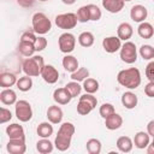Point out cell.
I'll return each mask as SVG.
<instances>
[{"instance_id": "cell-28", "label": "cell", "mask_w": 154, "mask_h": 154, "mask_svg": "<svg viewBox=\"0 0 154 154\" xmlns=\"http://www.w3.org/2000/svg\"><path fill=\"white\" fill-rule=\"evenodd\" d=\"M37 135L41 137V138H48L49 136L53 135V125L52 123L49 122H43L41 124H38L37 126Z\"/></svg>"}, {"instance_id": "cell-41", "label": "cell", "mask_w": 154, "mask_h": 154, "mask_svg": "<svg viewBox=\"0 0 154 154\" xmlns=\"http://www.w3.org/2000/svg\"><path fill=\"white\" fill-rule=\"evenodd\" d=\"M34 45H35L36 52H41L47 47V40L43 36H38V37H36V41Z\"/></svg>"}, {"instance_id": "cell-32", "label": "cell", "mask_w": 154, "mask_h": 154, "mask_svg": "<svg viewBox=\"0 0 154 154\" xmlns=\"http://www.w3.org/2000/svg\"><path fill=\"white\" fill-rule=\"evenodd\" d=\"M17 88L20 90V91H29L32 87V79L30 76H24V77H20L17 83H16Z\"/></svg>"}, {"instance_id": "cell-36", "label": "cell", "mask_w": 154, "mask_h": 154, "mask_svg": "<svg viewBox=\"0 0 154 154\" xmlns=\"http://www.w3.org/2000/svg\"><path fill=\"white\" fill-rule=\"evenodd\" d=\"M76 16H77L78 22H81V23H87L88 20H90V13H89L88 5L79 7L78 11H77V13H76Z\"/></svg>"}, {"instance_id": "cell-20", "label": "cell", "mask_w": 154, "mask_h": 154, "mask_svg": "<svg viewBox=\"0 0 154 154\" xmlns=\"http://www.w3.org/2000/svg\"><path fill=\"white\" fill-rule=\"evenodd\" d=\"M137 102H138V99H137V95L132 91H126L122 95V103L125 108L128 109H132L137 106Z\"/></svg>"}, {"instance_id": "cell-2", "label": "cell", "mask_w": 154, "mask_h": 154, "mask_svg": "<svg viewBox=\"0 0 154 154\" xmlns=\"http://www.w3.org/2000/svg\"><path fill=\"white\" fill-rule=\"evenodd\" d=\"M117 81L120 85L128 89H136L141 84V73L140 70L136 67L125 69L118 72Z\"/></svg>"}, {"instance_id": "cell-30", "label": "cell", "mask_w": 154, "mask_h": 154, "mask_svg": "<svg viewBox=\"0 0 154 154\" xmlns=\"http://www.w3.org/2000/svg\"><path fill=\"white\" fill-rule=\"evenodd\" d=\"M78 43L82 47H90L94 45V35L90 31H83L78 36Z\"/></svg>"}, {"instance_id": "cell-21", "label": "cell", "mask_w": 154, "mask_h": 154, "mask_svg": "<svg viewBox=\"0 0 154 154\" xmlns=\"http://www.w3.org/2000/svg\"><path fill=\"white\" fill-rule=\"evenodd\" d=\"M0 100L4 105H13L17 102V94L11 88H4L0 93Z\"/></svg>"}, {"instance_id": "cell-9", "label": "cell", "mask_w": 154, "mask_h": 154, "mask_svg": "<svg viewBox=\"0 0 154 154\" xmlns=\"http://www.w3.org/2000/svg\"><path fill=\"white\" fill-rule=\"evenodd\" d=\"M58 46H59L60 52H63L65 54L71 53L75 49V46H76V37H75V35L71 34V32L61 34L59 36V38H58Z\"/></svg>"}, {"instance_id": "cell-6", "label": "cell", "mask_w": 154, "mask_h": 154, "mask_svg": "<svg viewBox=\"0 0 154 154\" xmlns=\"http://www.w3.org/2000/svg\"><path fill=\"white\" fill-rule=\"evenodd\" d=\"M14 112H16V117L18 118V120L26 123L32 118V109H31V105L26 101V100H19L14 103Z\"/></svg>"}, {"instance_id": "cell-42", "label": "cell", "mask_w": 154, "mask_h": 154, "mask_svg": "<svg viewBox=\"0 0 154 154\" xmlns=\"http://www.w3.org/2000/svg\"><path fill=\"white\" fill-rule=\"evenodd\" d=\"M146 76L150 82H154V61H150L146 66Z\"/></svg>"}, {"instance_id": "cell-26", "label": "cell", "mask_w": 154, "mask_h": 154, "mask_svg": "<svg viewBox=\"0 0 154 154\" xmlns=\"http://www.w3.org/2000/svg\"><path fill=\"white\" fill-rule=\"evenodd\" d=\"M17 77L16 75L11 72H2L0 75V87L1 88H10L17 83Z\"/></svg>"}, {"instance_id": "cell-10", "label": "cell", "mask_w": 154, "mask_h": 154, "mask_svg": "<svg viewBox=\"0 0 154 154\" xmlns=\"http://www.w3.org/2000/svg\"><path fill=\"white\" fill-rule=\"evenodd\" d=\"M6 149L10 154H24L26 150L25 138H10Z\"/></svg>"}, {"instance_id": "cell-16", "label": "cell", "mask_w": 154, "mask_h": 154, "mask_svg": "<svg viewBox=\"0 0 154 154\" xmlns=\"http://www.w3.org/2000/svg\"><path fill=\"white\" fill-rule=\"evenodd\" d=\"M125 1L124 0H102V6L109 13H118L123 10Z\"/></svg>"}, {"instance_id": "cell-15", "label": "cell", "mask_w": 154, "mask_h": 154, "mask_svg": "<svg viewBox=\"0 0 154 154\" xmlns=\"http://www.w3.org/2000/svg\"><path fill=\"white\" fill-rule=\"evenodd\" d=\"M63 117H64V113H63V109L59 106L53 105V106L48 107V109H47L48 122H51L52 124H59L63 120Z\"/></svg>"}, {"instance_id": "cell-7", "label": "cell", "mask_w": 154, "mask_h": 154, "mask_svg": "<svg viewBox=\"0 0 154 154\" xmlns=\"http://www.w3.org/2000/svg\"><path fill=\"white\" fill-rule=\"evenodd\" d=\"M120 59L126 64H134L137 60V48L134 42L125 41L120 48Z\"/></svg>"}, {"instance_id": "cell-35", "label": "cell", "mask_w": 154, "mask_h": 154, "mask_svg": "<svg viewBox=\"0 0 154 154\" xmlns=\"http://www.w3.org/2000/svg\"><path fill=\"white\" fill-rule=\"evenodd\" d=\"M140 55L144 60H150L154 58V47L150 45H142L140 48Z\"/></svg>"}, {"instance_id": "cell-18", "label": "cell", "mask_w": 154, "mask_h": 154, "mask_svg": "<svg viewBox=\"0 0 154 154\" xmlns=\"http://www.w3.org/2000/svg\"><path fill=\"white\" fill-rule=\"evenodd\" d=\"M134 34V29L131 26V24L124 22L122 24L118 25V29H117V36L123 40V41H129V38H131Z\"/></svg>"}, {"instance_id": "cell-13", "label": "cell", "mask_w": 154, "mask_h": 154, "mask_svg": "<svg viewBox=\"0 0 154 154\" xmlns=\"http://www.w3.org/2000/svg\"><path fill=\"white\" fill-rule=\"evenodd\" d=\"M147 16H148V10L142 5H135L130 10V17L134 22L142 23V22H144Z\"/></svg>"}, {"instance_id": "cell-46", "label": "cell", "mask_w": 154, "mask_h": 154, "mask_svg": "<svg viewBox=\"0 0 154 154\" xmlns=\"http://www.w3.org/2000/svg\"><path fill=\"white\" fill-rule=\"evenodd\" d=\"M147 132H148L150 136H154V119L150 120V122L147 124Z\"/></svg>"}, {"instance_id": "cell-51", "label": "cell", "mask_w": 154, "mask_h": 154, "mask_svg": "<svg viewBox=\"0 0 154 154\" xmlns=\"http://www.w3.org/2000/svg\"><path fill=\"white\" fill-rule=\"evenodd\" d=\"M153 1H154V0H153Z\"/></svg>"}, {"instance_id": "cell-14", "label": "cell", "mask_w": 154, "mask_h": 154, "mask_svg": "<svg viewBox=\"0 0 154 154\" xmlns=\"http://www.w3.org/2000/svg\"><path fill=\"white\" fill-rule=\"evenodd\" d=\"M53 99H54V101H55L58 105H67V103L71 101L72 96H71V94L69 93V90L64 87V88H58V89L54 90V93H53Z\"/></svg>"}, {"instance_id": "cell-22", "label": "cell", "mask_w": 154, "mask_h": 154, "mask_svg": "<svg viewBox=\"0 0 154 154\" xmlns=\"http://www.w3.org/2000/svg\"><path fill=\"white\" fill-rule=\"evenodd\" d=\"M6 134L10 138H25L23 126L17 124V123H13V124L8 125L6 128Z\"/></svg>"}, {"instance_id": "cell-12", "label": "cell", "mask_w": 154, "mask_h": 154, "mask_svg": "<svg viewBox=\"0 0 154 154\" xmlns=\"http://www.w3.org/2000/svg\"><path fill=\"white\" fill-rule=\"evenodd\" d=\"M41 77L48 84H54L59 78V72L53 65H45L41 72Z\"/></svg>"}, {"instance_id": "cell-3", "label": "cell", "mask_w": 154, "mask_h": 154, "mask_svg": "<svg viewBox=\"0 0 154 154\" xmlns=\"http://www.w3.org/2000/svg\"><path fill=\"white\" fill-rule=\"evenodd\" d=\"M43 66H45V61H43V58L41 55L29 57L22 64L24 73L26 76H30V77H36V76L41 75Z\"/></svg>"}, {"instance_id": "cell-27", "label": "cell", "mask_w": 154, "mask_h": 154, "mask_svg": "<svg viewBox=\"0 0 154 154\" xmlns=\"http://www.w3.org/2000/svg\"><path fill=\"white\" fill-rule=\"evenodd\" d=\"M18 51L24 57H32V54L36 52L35 45L32 42H26V41H19Z\"/></svg>"}, {"instance_id": "cell-50", "label": "cell", "mask_w": 154, "mask_h": 154, "mask_svg": "<svg viewBox=\"0 0 154 154\" xmlns=\"http://www.w3.org/2000/svg\"><path fill=\"white\" fill-rule=\"evenodd\" d=\"M124 1H131V0H124Z\"/></svg>"}, {"instance_id": "cell-49", "label": "cell", "mask_w": 154, "mask_h": 154, "mask_svg": "<svg viewBox=\"0 0 154 154\" xmlns=\"http://www.w3.org/2000/svg\"><path fill=\"white\" fill-rule=\"evenodd\" d=\"M38 1H47V0H38Z\"/></svg>"}, {"instance_id": "cell-23", "label": "cell", "mask_w": 154, "mask_h": 154, "mask_svg": "<svg viewBox=\"0 0 154 154\" xmlns=\"http://www.w3.org/2000/svg\"><path fill=\"white\" fill-rule=\"evenodd\" d=\"M63 67L67 71V72H75L77 69H78V60L76 57L73 55H70V54H66L64 58H63Z\"/></svg>"}, {"instance_id": "cell-40", "label": "cell", "mask_w": 154, "mask_h": 154, "mask_svg": "<svg viewBox=\"0 0 154 154\" xmlns=\"http://www.w3.org/2000/svg\"><path fill=\"white\" fill-rule=\"evenodd\" d=\"M12 118V113L10 109L5 108V107H1L0 108V123L1 124H5L7 122H10Z\"/></svg>"}, {"instance_id": "cell-39", "label": "cell", "mask_w": 154, "mask_h": 154, "mask_svg": "<svg viewBox=\"0 0 154 154\" xmlns=\"http://www.w3.org/2000/svg\"><path fill=\"white\" fill-rule=\"evenodd\" d=\"M88 8H89V13H90V20H95L96 22V20H99L101 18L102 12H101V10L96 5L89 4L88 5Z\"/></svg>"}, {"instance_id": "cell-48", "label": "cell", "mask_w": 154, "mask_h": 154, "mask_svg": "<svg viewBox=\"0 0 154 154\" xmlns=\"http://www.w3.org/2000/svg\"><path fill=\"white\" fill-rule=\"evenodd\" d=\"M65 5H72V4H75L76 2V0H61Z\"/></svg>"}, {"instance_id": "cell-44", "label": "cell", "mask_w": 154, "mask_h": 154, "mask_svg": "<svg viewBox=\"0 0 154 154\" xmlns=\"http://www.w3.org/2000/svg\"><path fill=\"white\" fill-rule=\"evenodd\" d=\"M144 94L148 97H154V82H148L144 87Z\"/></svg>"}, {"instance_id": "cell-37", "label": "cell", "mask_w": 154, "mask_h": 154, "mask_svg": "<svg viewBox=\"0 0 154 154\" xmlns=\"http://www.w3.org/2000/svg\"><path fill=\"white\" fill-rule=\"evenodd\" d=\"M65 88L69 90V93L71 94L72 97H76V96H78V95L81 94L83 87H81L77 81H72V82H69V83L65 85Z\"/></svg>"}, {"instance_id": "cell-34", "label": "cell", "mask_w": 154, "mask_h": 154, "mask_svg": "<svg viewBox=\"0 0 154 154\" xmlns=\"http://www.w3.org/2000/svg\"><path fill=\"white\" fill-rule=\"evenodd\" d=\"M89 77V70L87 67H78L75 72L71 73V79L77 82H83Z\"/></svg>"}, {"instance_id": "cell-43", "label": "cell", "mask_w": 154, "mask_h": 154, "mask_svg": "<svg viewBox=\"0 0 154 154\" xmlns=\"http://www.w3.org/2000/svg\"><path fill=\"white\" fill-rule=\"evenodd\" d=\"M20 41H26V42H32V43H35L36 36H35V34H34L32 31H25V32L22 34Z\"/></svg>"}, {"instance_id": "cell-1", "label": "cell", "mask_w": 154, "mask_h": 154, "mask_svg": "<svg viewBox=\"0 0 154 154\" xmlns=\"http://www.w3.org/2000/svg\"><path fill=\"white\" fill-rule=\"evenodd\" d=\"M75 125L72 123H69V122H65L60 125L59 130H58V134L55 136V140H54V146L60 152H65L70 148L71 146V140H72V136L75 134Z\"/></svg>"}, {"instance_id": "cell-29", "label": "cell", "mask_w": 154, "mask_h": 154, "mask_svg": "<svg viewBox=\"0 0 154 154\" xmlns=\"http://www.w3.org/2000/svg\"><path fill=\"white\" fill-rule=\"evenodd\" d=\"M53 143L48 140V138H41L40 141H37L36 143V149L38 153L41 154H48V153H52L53 152Z\"/></svg>"}, {"instance_id": "cell-25", "label": "cell", "mask_w": 154, "mask_h": 154, "mask_svg": "<svg viewBox=\"0 0 154 154\" xmlns=\"http://www.w3.org/2000/svg\"><path fill=\"white\" fill-rule=\"evenodd\" d=\"M137 34L142 38H152L154 35V28L148 22H142L137 28Z\"/></svg>"}, {"instance_id": "cell-4", "label": "cell", "mask_w": 154, "mask_h": 154, "mask_svg": "<svg viewBox=\"0 0 154 154\" xmlns=\"http://www.w3.org/2000/svg\"><path fill=\"white\" fill-rule=\"evenodd\" d=\"M31 23H32L34 32H36L38 35H45L52 29V23H51L49 18L42 12H36L32 16Z\"/></svg>"}, {"instance_id": "cell-17", "label": "cell", "mask_w": 154, "mask_h": 154, "mask_svg": "<svg viewBox=\"0 0 154 154\" xmlns=\"http://www.w3.org/2000/svg\"><path fill=\"white\" fill-rule=\"evenodd\" d=\"M150 135L144 131H138L134 137V144L138 149H144L150 143Z\"/></svg>"}, {"instance_id": "cell-8", "label": "cell", "mask_w": 154, "mask_h": 154, "mask_svg": "<svg viewBox=\"0 0 154 154\" xmlns=\"http://www.w3.org/2000/svg\"><path fill=\"white\" fill-rule=\"evenodd\" d=\"M77 16L75 13H61V14H58L55 17V24L58 28L60 29H65V30H69V29H73L76 25H77Z\"/></svg>"}, {"instance_id": "cell-19", "label": "cell", "mask_w": 154, "mask_h": 154, "mask_svg": "<svg viewBox=\"0 0 154 154\" xmlns=\"http://www.w3.org/2000/svg\"><path fill=\"white\" fill-rule=\"evenodd\" d=\"M105 125L108 130H117L123 125V118L118 113H113L109 117L105 118Z\"/></svg>"}, {"instance_id": "cell-11", "label": "cell", "mask_w": 154, "mask_h": 154, "mask_svg": "<svg viewBox=\"0 0 154 154\" xmlns=\"http://www.w3.org/2000/svg\"><path fill=\"white\" fill-rule=\"evenodd\" d=\"M102 47L107 53H116L122 48V40L118 36H108L102 40Z\"/></svg>"}, {"instance_id": "cell-24", "label": "cell", "mask_w": 154, "mask_h": 154, "mask_svg": "<svg viewBox=\"0 0 154 154\" xmlns=\"http://www.w3.org/2000/svg\"><path fill=\"white\" fill-rule=\"evenodd\" d=\"M134 147V142L129 136H120L117 140V148L122 152V153H129L132 150Z\"/></svg>"}, {"instance_id": "cell-33", "label": "cell", "mask_w": 154, "mask_h": 154, "mask_svg": "<svg viewBox=\"0 0 154 154\" xmlns=\"http://www.w3.org/2000/svg\"><path fill=\"white\" fill-rule=\"evenodd\" d=\"M87 150L89 154H100L101 152V142L96 138H90L87 141Z\"/></svg>"}, {"instance_id": "cell-38", "label": "cell", "mask_w": 154, "mask_h": 154, "mask_svg": "<svg viewBox=\"0 0 154 154\" xmlns=\"http://www.w3.org/2000/svg\"><path fill=\"white\" fill-rule=\"evenodd\" d=\"M116 112V109H114V106L112 105V103H102L101 106H100V109H99V113H100V116L102 117V118H107V117H109L111 114H113Z\"/></svg>"}, {"instance_id": "cell-45", "label": "cell", "mask_w": 154, "mask_h": 154, "mask_svg": "<svg viewBox=\"0 0 154 154\" xmlns=\"http://www.w3.org/2000/svg\"><path fill=\"white\" fill-rule=\"evenodd\" d=\"M17 4L22 7H24V8H28V7L34 6L35 0H17Z\"/></svg>"}, {"instance_id": "cell-47", "label": "cell", "mask_w": 154, "mask_h": 154, "mask_svg": "<svg viewBox=\"0 0 154 154\" xmlns=\"http://www.w3.org/2000/svg\"><path fill=\"white\" fill-rule=\"evenodd\" d=\"M147 153H148V154H154V140L148 144V147H147Z\"/></svg>"}, {"instance_id": "cell-5", "label": "cell", "mask_w": 154, "mask_h": 154, "mask_svg": "<svg viewBox=\"0 0 154 154\" xmlns=\"http://www.w3.org/2000/svg\"><path fill=\"white\" fill-rule=\"evenodd\" d=\"M97 103V99L89 93H85L84 95L79 96V101L77 103V113L81 116H87L89 114Z\"/></svg>"}, {"instance_id": "cell-31", "label": "cell", "mask_w": 154, "mask_h": 154, "mask_svg": "<svg viewBox=\"0 0 154 154\" xmlns=\"http://www.w3.org/2000/svg\"><path fill=\"white\" fill-rule=\"evenodd\" d=\"M83 89L85 90V93L94 94V93H96L99 90V82L95 78L88 77L87 79L83 81Z\"/></svg>"}]
</instances>
